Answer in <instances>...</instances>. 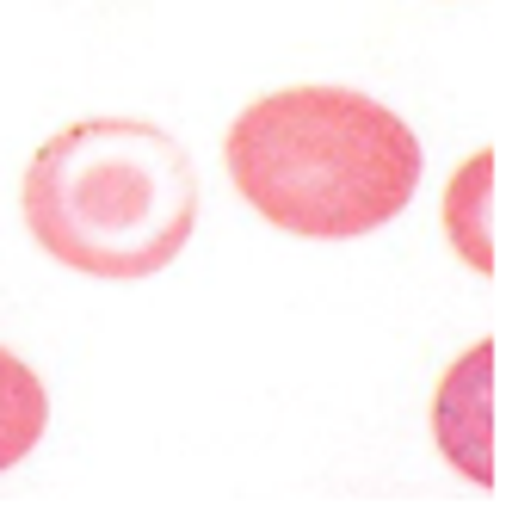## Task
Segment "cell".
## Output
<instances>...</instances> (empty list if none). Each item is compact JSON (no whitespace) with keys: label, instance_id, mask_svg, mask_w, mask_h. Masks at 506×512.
<instances>
[{"label":"cell","instance_id":"1","mask_svg":"<svg viewBox=\"0 0 506 512\" xmlns=\"http://www.w3.org/2000/svg\"><path fill=\"white\" fill-rule=\"evenodd\" d=\"M235 192L266 223L352 241L402 216L420 186L414 130L352 87H284L253 99L223 136Z\"/></svg>","mask_w":506,"mask_h":512},{"label":"cell","instance_id":"2","mask_svg":"<svg viewBox=\"0 0 506 512\" xmlns=\"http://www.w3.org/2000/svg\"><path fill=\"white\" fill-rule=\"evenodd\" d=\"M25 223L68 272L149 278L192 241L198 167L161 124L81 118L31 155Z\"/></svg>","mask_w":506,"mask_h":512},{"label":"cell","instance_id":"3","mask_svg":"<svg viewBox=\"0 0 506 512\" xmlns=\"http://www.w3.org/2000/svg\"><path fill=\"white\" fill-rule=\"evenodd\" d=\"M50 426V395L31 377V364L0 346V469H13L19 457H31V445Z\"/></svg>","mask_w":506,"mask_h":512}]
</instances>
